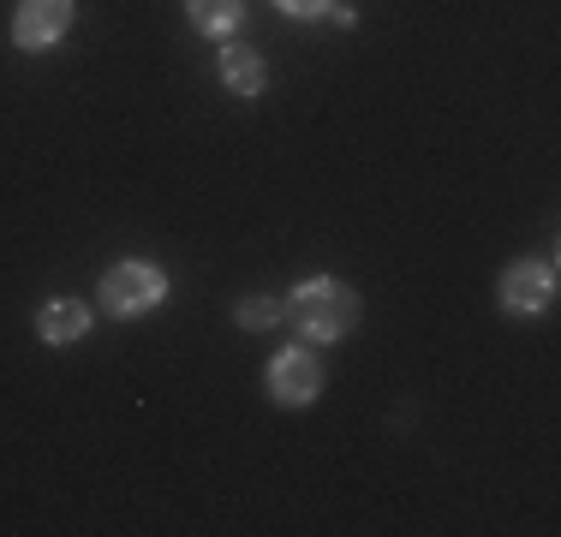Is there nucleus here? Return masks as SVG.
I'll list each match as a JSON object with an SVG mask.
<instances>
[{"label":"nucleus","instance_id":"nucleus-7","mask_svg":"<svg viewBox=\"0 0 561 537\" xmlns=\"http://www.w3.org/2000/svg\"><path fill=\"white\" fill-rule=\"evenodd\" d=\"M36 334H43L48 346H72L90 334V305L84 299H48L43 311H36Z\"/></svg>","mask_w":561,"mask_h":537},{"label":"nucleus","instance_id":"nucleus-8","mask_svg":"<svg viewBox=\"0 0 561 537\" xmlns=\"http://www.w3.org/2000/svg\"><path fill=\"white\" fill-rule=\"evenodd\" d=\"M185 19L204 36H233L245 24V0H185Z\"/></svg>","mask_w":561,"mask_h":537},{"label":"nucleus","instance_id":"nucleus-2","mask_svg":"<svg viewBox=\"0 0 561 537\" xmlns=\"http://www.w3.org/2000/svg\"><path fill=\"white\" fill-rule=\"evenodd\" d=\"M96 299H102L108 317H144V311H156V305L168 299V275L156 263H144V258H126V263H114L108 275H102Z\"/></svg>","mask_w":561,"mask_h":537},{"label":"nucleus","instance_id":"nucleus-1","mask_svg":"<svg viewBox=\"0 0 561 537\" xmlns=\"http://www.w3.org/2000/svg\"><path fill=\"white\" fill-rule=\"evenodd\" d=\"M287 322L311 341H341L358 329V293L335 275H311L287 293Z\"/></svg>","mask_w":561,"mask_h":537},{"label":"nucleus","instance_id":"nucleus-4","mask_svg":"<svg viewBox=\"0 0 561 537\" xmlns=\"http://www.w3.org/2000/svg\"><path fill=\"white\" fill-rule=\"evenodd\" d=\"M323 395V358L311 353V346H287V353L270 358V400L287 412L311 407V400Z\"/></svg>","mask_w":561,"mask_h":537},{"label":"nucleus","instance_id":"nucleus-3","mask_svg":"<svg viewBox=\"0 0 561 537\" xmlns=\"http://www.w3.org/2000/svg\"><path fill=\"white\" fill-rule=\"evenodd\" d=\"M496 305L507 317H543L556 305V263H538V258L507 263L502 287H496Z\"/></svg>","mask_w":561,"mask_h":537},{"label":"nucleus","instance_id":"nucleus-6","mask_svg":"<svg viewBox=\"0 0 561 537\" xmlns=\"http://www.w3.org/2000/svg\"><path fill=\"white\" fill-rule=\"evenodd\" d=\"M216 72H221V84L233 90L239 102H257L263 84H270V66H263V54H257V48H239V43H227V48L216 54Z\"/></svg>","mask_w":561,"mask_h":537},{"label":"nucleus","instance_id":"nucleus-10","mask_svg":"<svg viewBox=\"0 0 561 537\" xmlns=\"http://www.w3.org/2000/svg\"><path fill=\"white\" fill-rule=\"evenodd\" d=\"M280 12H287V19H329V7H335V0H275Z\"/></svg>","mask_w":561,"mask_h":537},{"label":"nucleus","instance_id":"nucleus-5","mask_svg":"<svg viewBox=\"0 0 561 537\" xmlns=\"http://www.w3.org/2000/svg\"><path fill=\"white\" fill-rule=\"evenodd\" d=\"M66 24H72V0H19V12H12V48L43 54L66 36Z\"/></svg>","mask_w":561,"mask_h":537},{"label":"nucleus","instance_id":"nucleus-9","mask_svg":"<svg viewBox=\"0 0 561 537\" xmlns=\"http://www.w3.org/2000/svg\"><path fill=\"white\" fill-rule=\"evenodd\" d=\"M233 322H239V329H275V322H287V299L251 293V299H239V305H233Z\"/></svg>","mask_w":561,"mask_h":537}]
</instances>
